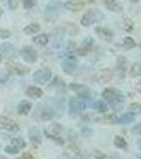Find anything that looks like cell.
I'll return each mask as SVG.
<instances>
[{
	"mask_svg": "<svg viewBox=\"0 0 141 159\" xmlns=\"http://www.w3.org/2000/svg\"><path fill=\"white\" fill-rule=\"evenodd\" d=\"M102 97H103V98L111 104V106L113 108H115V109L122 106L123 101H124L123 97H122L116 89H113V88L104 89L103 92H102Z\"/></svg>",
	"mask_w": 141,
	"mask_h": 159,
	"instance_id": "obj_1",
	"label": "cell"
},
{
	"mask_svg": "<svg viewBox=\"0 0 141 159\" xmlns=\"http://www.w3.org/2000/svg\"><path fill=\"white\" fill-rule=\"evenodd\" d=\"M86 108V103L83 99L79 98V97H74L68 102V112L72 116L79 115Z\"/></svg>",
	"mask_w": 141,
	"mask_h": 159,
	"instance_id": "obj_2",
	"label": "cell"
},
{
	"mask_svg": "<svg viewBox=\"0 0 141 159\" xmlns=\"http://www.w3.org/2000/svg\"><path fill=\"white\" fill-rule=\"evenodd\" d=\"M6 70L9 74L12 75H24L30 72V69L19 63L15 61H7L6 64Z\"/></svg>",
	"mask_w": 141,
	"mask_h": 159,
	"instance_id": "obj_3",
	"label": "cell"
},
{
	"mask_svg": "<svg viewBox=\"0 0 141 159\" xmlns=\"http://www.w3.org/2000/svg\"><path fill=\"white\" fill-rule=\"evenodd\" d=\"M51 78H52V71L48 68L39 69V70L34 72V75H33V80H34L37 84H40V85H43V84L48 83L51 80Z\"/></svg>",
	"mask_w": 141,
	"mask_h": 159,
	"instance_id": "obj_4",
	"label": "cell"
},
{
	"mask_svg": "<svg viewBox=\"0 0 141 159\" xmlns=\"http://www.w3.org/2000/svg\"><path fill=\"white\" fill-rule=\"evenodd\" d=\"M113 78H114V73L111 69L106 68V69H102L100 70L99 72H97L95 74L94 80L97 82L100 85H103V84L109 83L110 81H112Z\"/></svg>",
	"mask_w": 141,
	"mask_h": 159,
	"instance_id": "obj_5",
	"label": "cell"
},
{
	"mask_svg": "<svg viewBox=\"0 0 141 159\" xmlns=\"http://www.w3.org/2000/svg\"><path fill=\"white\" fill-rule=\"evenodd\" d=\"M20 55L22 56V58L27 61L30 64H34L37 61L38 54H37V51H36L34 48L31 47V46H25V47L22 48L20 50Z\"/></svg>",
	"mask_w": 141,
	"mask_h": 159,
	"instance_id": "obj_6",
	"label": "cell"
},
{
	"mask_svg": "<svg viewBox=\"0 0 141 159\" xmlns=\"http://www.w3.org/2000/svg\"><path fill=\"white\" fill-rule=\"evenodd\" d=\"M0 55L6 60H13L17 55V49L12 43H4L0 46Z\"/></svg>",
	"mask_w": 141,
	"mask_h": 159,
	"instance_id": "obj_7",
	"label": "cell"
},
{
	"mask_svg": "<svg viewBox=\"0 0 141 159\" xmlns=\"http://www.w3.org/2000/svg\"><path fill=\"white\" fill-rule=\"evenodd\" d=\"M70 89L73 90L74 92H76L77 96L81 99H89L92 96L91 90L88 88L86 86L82 85V84H76V83H72L70 84Z\"/></svg>",
	"mask_w": 141,
	"mask_h": 159,
	"instance_id": "obj_8",
	"label": "cell"
},
{
	"mask_svg": "<svg viewBox=\"0 0 141 159\" xmlns=\"http://www.w3.org/2000/svg\"><path fill=\"white\" fill-rule=\"evenodd\" d=\"M35 116L40 121H48V120L53 119V117L55 116V110L48 106H42L37 109Z\"/></svg>",
	"mask_w": 141,
	"mask_h": 159,
	"instance_id": "obj_9",
	"label": "cell"
},
{
	"mask_svg": "<svg viewBox=\"0 0 141 159\" xmlns=\"http://www.w3.org/2000/svg\"><path fill=\"white\" fill-rule=\"evenodd\" d=\"M0 129H6L10 130V132H18L20 129L19 125L15 121L10 119V118L0 116Z\"/></svg>",
	"mask_w": 141,
	"mask_h": 159,
	"instance_id": "obj_10",
	"label": "cell"
},
{
	"mask_svg": "<svg viewBox=\"0 0 141 159\" xmlns=\"http://www.w3.org/2000/svg\"><path fill=\"white\" fill-rule=\"evenodd\" d=\"M77 65H78V61L76 60V57L70 56V57H66L64 61H62V69L65 73L71 74L76 70Z\"/></svg>",
	"mask_w": 141,
	"mask_h": 159,
	"instance_id": "obj_11",
	"label": "cell"
},
{
	"mask_svg": "<svg viewBox=\"0 0 141 159\" xmlns=\"http://www.w3.org/2000/svg\"><path fill=\"white\" fill-rule=\"evenodd\" d=\"M97 20H98V13L91 10V11H88L83 15L80 22L83 27H89V25L95 24Z\"/></svg>",
	"mask_w": 141,
	"mask_h": 159,
	"instance_id": "obj_12",
	"label": "cell"
},
{
	"mask_svg": "<svg viewBox=\"0 0 141 159\" xmlns=\"http://www.w3.org/2000/svg\"><path fill=\"white\" fill-rule=\"evenodd\" d=\"M96 34L98 35V37L101 38L102 40H106V42H111L114 37V32L112 30L107 29V28H101L98 27L95 30Z\"/></svg>",
	"mask_w": 141,
	"mask_h": 159,
	"instance_id": "obj_13",
	"label": "cell"
},
{
	"mask_svg": "<svg viewBox=\"0 0 141 159\" xmlns=\"http://www.w3.org/2000/svg\"><path fill=\"white\" fill-rule=\"evenodd\" d=\"M64 7L72 12H79L84 7V2L82 0H68L64 3Z\"/></svg>",
	"mask_w": 141,
	"mask_h": 159,
	"instance_id": "obj_14",
	"label": "cell"
},
{
	"mask_svg": "<svg viewBox=\"0 0 141 159\" xmlns=\"http://www.w3.org/2000/svg\"><path fill=\"white\" fill-rule=\"evenodd\" d=\"M29 137H30L31 141H32V143H34L35 145H37L38 147V145L41 144V141H42L41 133H40V130L38 129H36V127H32L29 132Z\"/></svg>",
	"mask_w": 141,
	"mask_h": 159,
	"instance_id": "obj_15",
	"label": "cell"
},
{
	"mask_svg": "<svg viewBox=\"0 0 141 159\" xmlns=\"http://www.w3.org/2000/svg\"><path fill=\"white\" fill-rule=\"evenodd\" d=\"M25 94H27V96L31 99H39L42 97L43 91H42V89L39 88V87L32 86V87H29V88L27 89Z\"/></svg>",
	"mask_w": 141,
	"mask_h": 159,
	"instance_id": "obj_16",
	"label": "cell"
},
{
	"mask_svg": "<svg viewBox=\"0 0 141 159\" xmlns=\"http://www.w3.org/2000/svg\"><path fill=\"white\" fill-rule=\"evenodd\" d=\"M103 3L110 11L119 13L122 11V7L116 1V0H103Z\"/></svg>",
	"mask_w": 141,
	"mask_h": 159,
	"instance_id": "obj_17",
	"label": "cell"
},
{
	"mask_svg": "<svg viewBox=\"0 0 141 159\" xmlns=\"http://www.w3.org/2000/svg\"><path fill=\"white\" fill-rule=\"evenodd\" d=\"M63 31L68 35H77L79 32V28L73 22H64L63 24Z\"/></svg>",
	"mask_w": 141,
	"mask_h": 159,
	"instance_id": "obj_18",
	"label": "cell"
},
{
	"mask_svg": "<svg viewBox=\"0 0 141 159\" xmlns=\"http://www.w3.org/2000/svg\"><path fill=\"white\" fill-rule=\"evenodd\" d=\"M92 107H93L94 110L100 112V114H106V112H107V110H109V106L103 101H101V100L95 101L93 105H92Z\"/></svg>",
	"mask_w": 141,
	"mask_h": 159,
	"instance_id": "obj_19",
	"label": "cell"
},
{
	"mask_svg": "<svg viewBox=\"0 0 141 159\" xmlns=\"http://www.w3.org/2000/svg\"><path fill=\"white\" fill-rule=\"evenodd\" d=\"M32 108V104L30 103L29 101H21L18 105V112H19L20 115H23V116H27V115H29L30 110Z\"/></svg>",
	"mask_w": 141,
	"mask_h": 159,
	"instance_id": "obj_20",
	"label": "cell"
},
{
	"mask_svg": "<svg viewBox=\"0 0 141 159\" xmlns=\"http://www.w3.org/2000/svg\"><path fill=\"white\" fill-rule=\"evenodd\" d=\"M62 125L59 124V123H56L54 122L51 124V126L48 127V130H45V134H48V135H54V136H57L62 132Z\"/></svg>",
	"mask_w": 141,
	"mask_h": 159,
	"instance_id": "obj_21",
	"label": "cell"
},
{
	"mask_svg": "<svg viewBox=\"0 0 141 159\" xmlns=\"http://www.w3.org/2000/svg\"><path fill=\"white\" fill-rule=\"evenodd\" d=\"M134 121H135V115L132 114V112H127V114H124L120 118H118V122L124 125L131 124V123H133Z\"/></svg>",
	"mask_w": 141,
	"mask_h": 159,
	"instance_id": "obj_22",
	"label": "cell"
},
{
	"mask_svg": "<svg viewBox=\"0 0 141 159\" xmlns=\"http://www.w3.org/2000/svg\"><path fill=\"white\" fill-rule=\"evenodd\" d=\"M39 31H40V25L38 24H30L23 29V32L27 35L35 34V33L39 32Z\"/></svg>",
	"mask_w": 141,
	"mask_h": 159,
	"instance_id": "obj_23",
	"label": "cell"
},
{
	"mask_svg": "<svg viewBox=\"0 0 141 159\" xmlns=\"http://www.w3.org/2000/svg\"><path fill=\"white\" fill-rule=\"evenodd\" d=\"M33 42L38 43V45H40V46H45V45H48V36L47 34H39L33 38Z\"/></svg>",
	"mask_w": 141,
	"mask_h": 159,
	"instance_id": "obj_24",
	"label": "cell"
},
{
	"mask_svg": "<svg viewBox=\"0 0 141 159\" xmlns=\"http://www.w3.org/2000/svg\"><path fill=\"white\" fill-rule=\"evenodd\" d=\"M11 145L15 147L18 151H20V150H23V148H25V145H27V143H25V141L23 139H20V138H16V139H12Z\"/></svg>",
	"mask_w": 141,
	"mask_h": 159,
	"instance_id": "obj_25",
	"label": "cell"
},
{
	"mask_svg": "<svg viewBox=\"0 0 141 159\" xmlns=\"http://www.w3.org/2000/svg\"><path fill=\"white\" fill-rule=\"evenodd\" d=\"M114 144L115 147L118 148H126V141L123 137H121V136H115L114 138Z\"/></svg>",
	"mask_w": 141,
	"mask_h": 159,
	"instance_id": "obj_26",
	"label": "cell"
},
{
	"mask_svg": "<svg viewBox=\"0 0 141 159\" xmlns=\"http://www.w3.org/2000/svg\"><path fill=\"white\" fill-rule=\"evenodd\" d=\"M130 75L132 78H137L141 75V65L140 64H134L130 69Z\"/></svg>",
	"mask_w": 141,
	"mask_h": 159,
	"instance_id": "obj_27",
	"label": "cell"
},
{
	"mask_svg": "<svg viewBox=\"0 0 141 159\" xmlns=\"http://www.w3.org/2000/svg\"><path fill=\"white\" fill-rule=\"evenodd\" d=\"M135 46H136V43L132 37L127 36L123 39V47L126 48V49H132V48H134Z\"/></svg>",
	"mask_w": 141,
	"mask_h": 159,
	"instance_id": "obj_28",
	"label": "cell"
},
{
	"mask_svg": "<svg viewBox=\"0 0 141 159\" xmlns=\"http://www.w3.org/2000/svg\"><path fill=\"white\" fill-rule=\"evenodd\" d=\"M117 68H118V70L125 71V69H126V61H125L124 57H119V58H118Z\"/></svg>",
	"mask_w": 141,
	"mask_h": 159,
	"instance_id": "obj_29",
	"label": "cell"
},
{
	"mask_svg": "<svg viewBox=\"0 0 141 159\" xmlns=\"http://www.w3.org/2000/svg\"><path fill=\"white\" fill-rule=\"evenodd\" d=\"M102 119H103V122L111 123V124L118 122V118L115 116V115H106V116H104Z\"/></svg>",
	"mask_w": 141,
	"mask_h": 159,
	"instance_id": "obj_30",
	"label": "cell"
},
{
	"mask_svg": "<svg viewBox=\"0 0 141 159\" xmlns=\"http://www.w3.org/2000/svg\"><path fill=\"white\" fill-rule=\"evenodd\" d=\"M36 4V0H23V7L27 10L32 9Z\"/></svg>",
	"mask_w": 141,
	"mask_h": 159,
	"instance_id": "obj_31",
	"label": "cell"
},
{
	"mask_svg": "<svg viewBox=\"0 0 141 159\" xmlns=\"http://www.w3.org/2000/svg\"><path fill=\"white\" fill-rule=\"evenodd\" d=\"M124 22H125V30H126L127 32L132 31L133 28H134V22H133L132 20L129 19V18H125L124 19Z\"/></svg>",
	"mask_w": 141,
	"mask_h": 159,
	"instance_id": "obj_32",
	"label": "cell"
},
{
	"mask_svg": "<svg viewBox=\"0 0 141 159\" xmlns=\"http://www.w3.org/2000/svg\"><path fill=\"white\" fill-rule=\"evenodd\" d=\"M4 151H6L7 154H11V155H14V154H17L18 152H19V151H18L15 147H13V145H9V147H6Z\"/></svg>",
	"mask_w": 141,
	"mask_h": 159,
	"instance_id": "obj_33",
	"label": "cell"
},
{
	"mask_svg": "<svg viewBox=\"0 0 141 159\" xmlns=\"http://www.w3.org/2000/svg\"><path fill=\"white\" fill-rule=\"evenodd\" d=\"M132 133L134 135L141 136V122L138 123L137 125H135V126L133 127V129H132Z\"/></svg>",
	"mask_w": 141,
	"mask_h": 159,
	"instance_id": "obj_34",
	"label": "cell"
},
{
	"mask_svg": "<svg viewBox=\"0 0 141 159\" xmlns=\"http://www.w3.org/2000/svg\"><path fill=\"white\" fill-rule=\"evenodd\" d=\"M11 36V32L7 30L0 29V38H9Z\"/></svg>",
	"mask_w": 141,
	"mask_h": 159,
	"instance_id": "obj_35",
	"label": "cell"
},
{
	"mask_svg": "<svg viewBox=\"0 0 141 159\" xmlns=\"http://www.w3.org/2000/svg\"><path fill=\"white\" fill-rule=\"evenodd\" d=\"M9 1V6L12 10H15L18 7V0H7Z\"/></svg>",
	"mask_w": 141,
	"mask_h": 159,
	"instance_id": "obj_36",
	"label": "cell"
},
{
	"mask_svg": "<svg viewBox=\"0 0 141 159\" xmlns=\"http://www.w3.org/2000/svg\"><path fill=\"white\" fill-rule=\"evenodd\" d=\"M92 129H89V127H83L82 129V134L85 136V137H89V136L92 135Z\"/></svg>",
	"mask_w": 141,
	"mask_h": 159,
	"instance_id": "obj_37",
	"label": "cell"
},
{
	"mask_svg": "<svg viewBox=\"0 0 141 159\" xmlns=\"http://www.w3.org/2000/svg\"><path fill=\"white\" fill-rule=\"evenodd\" d=\"M23 159H35V158L31 153L25 152V153H23Z\"/></svg>",
	"mask_w": 141,
	"mask_h": 159,
	"instance_id": "obj_38",
	"label": "cell"
},
{
	"mask_svg": "<svg viewBox=\"0 0 141 159\" xmlns=\"http://www.w3.org/2000/svg\"><path fill=\"white\" fill-rule=\"evenodd\" d=\"M136 90H137L141 94V80H140L139 82H138L137 84H136Z\"/></svg>",
	"mask_w": 141,
	"mask_h": 159,
	"instance_id": "obj_39",
	"label": "cell"
},
{
	"mask_svg": "<svg viewBox=\"0 0 141 159\" xmlns=\"http://www.w3.org/2000/svg\"><path fill=\"white\" fill-rule=\"evenodd\" d=\"M136 148H138V150L141 151V138L140 139H138L137 141H136Z\"/></svg>",
	"mask_w": 141,
	"mask_h": 159,
	"instance_id": "obj_40",
	"label": "cell"
},
{
	"mask_svg": "<svg viewBox=\"0 0 141 159\" xmlns=\"http://www.w3.org/2000/svg\"><path fill=\"white\" fill-rule=\"evenodd\" d=\"M109 159H122L120 156H118V155H113V156H111Z\"/></svg>",
	"mask_w": 141,
	"mask_h": 159,
	"instance_id": "obj_41",
	"label": "cell"
},
{
	"mask_svg": "<svg viewBox=\"0 0 141 159\" xmlns=\"http://www.w3.org/2000/svg\"><path fill=\"white\" fill-rule=\"evenodd\" d=\"M74 159H84V158L82 157V156H80V155H79V156H77V157H75Z\"/></svg>",
	"mask_w": 141,
	"mask_h": 159,
	"instance_id": "obj_42",
	"label": "cell"
},
{
	"mask_svg": "<svg viewBox=\"0 0 141 159\" xmlns=\"http://www.w3.org/2000/svg\"><path fill=\"white\" fill-rule=\"evenodd\" d=\"M2 14H3V11H2V9H1V7H0V16H1Z\"/></svg>",
	"mask_w": 141,
	"mask_h": 159,
	"instance_id": "obj_43",
	"label": "cell"
},
{
	"mask_svg": "<svg viewBox=\"0 0 141 159\" xmlns=\"http://www.w3.org/2000/svg\"><path fill=\"white\" fill-rule=\"evenodd\" d=\"M131 1H132V2H138L139 0H131Z\"/></svg>",
	"mask_w": 141,
	"mask_h": 159,
	"instance_id": "obj_44",
	"label": "cell"
},
{
	"mask_svg": "<svg viewBox=\"0 0 141 159\" xmlns=\"http://www.w3.org/2000/svg\"><path fill=\"white\" fill-rule=\"evenodd\" d=\"M95 159H103V158H102V157H96Z\"/></svg>",
	"mask_w": 141,
	"mask_h": 159,
	"instance_id": "obj_45",
	"label": "cell"
},
{
	"mask_svg": "<svg viewBox=\"0 0 141 159\" xmlns=\"http://www.w3.org/2000/svg\"><path fill=\"white\" fill-rule=\"evenodd\" d=\"M0 61H1V55H0Z\"/></svg>",
	"mask_w": 141,
	"mask_h": 159,
	"instance_id": "obj_46",
	"label": "cell"
},
{
	"mask_svg": "<svg viewBox=\"0 0 141 159\" xmlns=\"http://www.w3.org/2000/svg\"><path fill=\"white\" fill-rule=\"evenodd\" d=\"M140 48H141V45H140Z\"/></svg>",
	"mask_w": 141,
	"mask_h": 159,
	"instance_id": "obj_47",
	"label": "cell"
},
{
	"mask_svg": "<svg viewBox=\"0 0 141 159\" xmlns=\"http://www.w3.org/2000/svg\"><path fill=\"white\" fill-rule=\"evenodd\" d=\"M139 159H141V157H140V158H139Z\"/></svg>",
	"mask_w": 141,
	"mask_h": 159,
	"instance_id": "obj_48",
	"label": "cell"
},
{
	"mask_svg": "<svg viewBox=\"0 0 141 159\" xmlns=\"http://www.w3.org/2000/svg\"><path fill=\"white\" fill-rule=\"evenodd\" d=\"M19 159H20V158H19Z\"/></svg>",
	"mask_w": 141,
	"mask_h": 159,
	"instance_id": "obj_49",
	"label": "cell"
}]
</instances>
